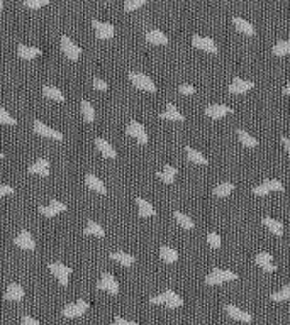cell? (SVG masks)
<instances>
[{
  "mask_svg": "<svg viewBox=\"0 0 290 325\" xmlns=\"http://www.w3.org/2000/svg\"><path fill=\"white\" fill-rule=\"evenodd\" d=\"M236 278L238 276H236V273H232V271L221 269V268H214V269L206 276V283L207 285H221V283H224V281L236 280Z\"/></svg>",
  "mask_w": 290,
  "mask_h": 325,
  "instance_id": "obj_4",
  "label": "cell"
},
{
  "mask_svg": "<svg viewBox=\"0 0 290 325\" xmlns=\"http://www.w3.org/2000/svg\"><path fill=\"white\" fill-rule=\"evenodd\" d=\"M112 325H139V324L138 322H132V320H126V319H123V317L117 315L116 319H114Z\"/></svg>",
  "mask_w": 290,
  "mask_h": 325,
  "instance_id": "obj_48",
  "label": "cell"
},
{
  "mask_svg": "<svg viewBox=\"0 0 290 325\" xmlns=\"http://www.w3.org/2000/svg\"><path fill=\"white\" fill-rule=\"evenodd\" d=\"M49 171H51V168H49V161L48 159H44V158L36 159V161L32 164H29V168H27V173L41 174V176H49Z\"/></svg>",
  "mask_w": 290,
  "mask_h": 325,
  "instance_id": "obj_17",
  "label": "cell"
},
{
  "mask_svg": "<svg viewBox=\"0 0 290 325\" xmlns=\"http://www.w3.org/2000/svg\"><path fill=\"white\" fill-rule=\"evenodd\" d=\"M92 85H94V88H97V90H107V88H109V83L99 76H95L94 80H92Z\"/></svg>",
  "mask_w": 290,
  "mask_h": 325,
  "instance_id": "obj_46",
  "label": "cell"
},
{
  "mask_svg": "<svg viewBox=\"0 0 290 325\" xmlns=\"http://www.w3.org/2000/svg\"><path fill=\"white\" fill-rule=\"evenodd\" d=\"M95 287L97 290L109 291L110 295H117V293H119V285H117V280L114 278L112 273H104Z\"/></svg>",
  "mask_w": 290,
  "mask_h": 325,
  "instance_id": "obj_7",
  "label": "cell"
},
{
  "mask_svg": "<svg viewBox=\"0 0 290 325\" xmlns=\"http://www.w3.org/2000/svg\"><path fill=\"white\" fill-rule=\"evenodd\" d=\"M0 122L2 124H9V126H16V119H14L12 115H10L9 112H7V109H3V107H0Z\"/></svg>",
  "mask_w": 290,
  "mask_h": 325,
  "instance_id": "obj_41",
  "label": "cell"
},
{
  "mask_svg": "<svg viewBox=\"0 0 290 325\" xmlns=\"http://www.w3.org/2000/svg\"><path fill=\"white\" fill-rule=\"evenodd\" d=\"M85 181H87L88 188H92V190H95L97 193H102V195H105V193H107V188H105V185H104V183H102V180H100L99 176H95L94 173H88L87 176H85Z\"/></svg>",
  "mask_w": 290,
  "mask_h": 325,
  "instance_id": "obj_24",
  "label": "cell"
},
{
  "mask_svg": "<svg viewBox=\"0 0 290 325\" xmlns=\"http://www.w3.org/2000/svg\"><path fill=\"white\" fill-rule=\"evenodd\" d=\"M49 0H24V5L29 7V9H39V7L48 5Z\"/></svg>",
  "mask_w": 290,
  "mask_h": 325,
  "instance_id": "obj_44",
  "label": "cell"
},
{
  "mask_svg": "<svg viewBox=\"0 0 290 325\" xmlns=\"http://www.w3.org/2000/svg\"><path fill=\"white\" fill-rule=\"evenodd\" d=\"M232 22H234V26L238 27V31H241V33L249 34V36H253V34L256 33L255 26H253L251 22H248L246 19H243V17H239V16L232 17Z\"/></svg>",
  "mask_w": 290,
  "mask_h": 325,
  "instance_id": "obj_27",
  "label": "cell"
},
{
  "mask_svg": "<svg viewBox=\"0 0 290 325\" xmlns=\"http://www.w3.org/2000/svg\"><path fill=\"white\" fill-rule=\"evenodd\" d=\"M177 173H178V170L175 166H171V164H165L163 170L156 173V176H158L163 183H173L175 178H177Z\"/></svg>",
  "mask_w": 290,
  "mask_h": 325,
  "instance_id": "obj_22",
  "label": "cell"
},
{
  "mask_svg": "<svg viewBox=\"0 0 290 325\" xmlns=\"http://www.w3.org/2000/svg\"><path fill=\"white\" fill-rule=\"evenodd\" d=\"M145 3H146V0H126V2H124V10L139 9V7H143Z\"/></svg>",
  "mask_w": 290,
  "mask_h": 325,
  "instance_id": "obj_43",
  "label": "cell"
},
{
  "mask_svg": "<svg viewBox=\"0 0 290 325\" xmlns=\"http://www.w3.org/2000/svg\"><path fill=\"white\" fill-rule=\"evenodd\" d=\"M271 300L275 302H284V300H290V285H284L282 290L271 293Z\"/></svg>",
  "mask_w": 290,
  "mask_h": 325,
  "instance_id": "obj_38",
  "label": "cell"
},
{
  "mask_svg": "<svg viewBox=\"0 0 290 325\" xmlns=\"http://www.w3.org/2000/svg\"><path fill=\"white\" fill-rule=\"evenodd\" d=\"M160 258L163 259L165 263H177L178 252H177V249L170 248V246H161L160 248Z\"/></svg>",
  "mask_w": 290,
  "mask_h": 325,
  "instance_id": "obj_30",
  "label": "cell"
},
{
  "mask_svg": "<svg viewBox=\"0 0 290 325\" xmlns=\"http://www.w3.org/2000/svg\"><path fill=\"white\" fill-rule=\"evenodd\" d=\"M232 109L228 105H223V103H210V105L206 107V115H209L210 119H221L226 114H231Z\"/></svg>",
  "mask_w": 290,
  "mask_h": 325,
  "instance_id": "obj_15",
  "label": "cell"
},
{
  "mask_svg": "<svg viewBox=\"0 0 290 325\" xmlns=\"http://www.w3.org/2000/svg\"><path fill=\"white\" fill-rule=\"evenodd\" d=\"M265 185H267V188L268 190H275V191H282L284 190V183L282 181H278V180H275V178H268V180H265L263 181Z\"/></svg>",
  "mask_w": 290,
  "mask_h": 325,
  "instance_id": "obj_40",
  "label": "cell"
},
{
  "mask_svg": "<svg viewBox=\"0 0 290 325\" xmlns=\"http://www.w3.org/2000/svg\"><path fill=\"white\" fill-rule=\"evenodd\" d=\"M129 80H131V83L134 85L136 88H139V90L151 92V94L156 92L155 81H153L146 73H143V71H129Z\"/></svg>",
  "mask_w": 290,
  "mask_h": 325,
  "instance_id": "obj_2",
  "label": "cell"
},
{
  "mask_svg": "<svg viewBox=\"0 0 290 325\" xmlns=\"http://www.w3.org/2000/svg\"><path fill=\"white\" fill-rule=\"evenodd\" d=\"M178 92L184 94V95H192V94H195L197 92V88L190 83H182L180 87H178Z\"/></svg>",
  "mask_w": 290,
  "mask_h": 325,
  "instance_id": "obj_45",
  "label": "cell"
},
{
  "mask_svg": "<svg viewBox=\"0 0 290 325\" xmlns=\"http://www.w3.org/2000/svg\"><path fill=\"white\" fill-rule=\"evenodd\" d=\"M14 187L10 185H0V196H5V195H14Z\"/></svg>",
  "mask_w": 290,
  "mask_h": 325,
  "instance_id": "obj_49",
  "label": "cell"
},
{
  "mask_svg": "<svg viewBox=\"0 0 290 325\" xmlns=\"http://www.w3.org/2000/svg\"><path fill=\"white\" fill-rule=\"evenodd\" d=\"M42 94H44L48 98L58 100V102H64V95L62 94V90L53 87V85H44V87H42Z\"/></svg>",
  "mask_w": 290,
  "mask_h": 325,
  "instance_id": "obj_32",
  "label": "cell"
},
{
  "mask_svg": "<svg viewBox=\"0 0 290 325\" xmlns=\"http://www.w3.org/2000/svg\"><path fill=\"white\" fill-rule=\"evenodd\" d=\"M149 303H153V305H166L170 310H173V308H178V306L184 305V298H182L180 295H177L173 290H166V291L161 293V295L151 296V298H149Z\"/></svg>",
  "mask_w": 290,
  "mask_h": 325,
  "instance_id": "obj_1",
  "label": "cell"
},
{
  "mask_svg": "<svg viewBox=\"0 0 290 325\" xmlns=\"http://www.w3.org/2000/svg\"><path fill=\"white\" fill-rule=\"evenodd\" d=\"M24 295H26V291L19 283H10L5 290V300H9V302H19L24 298Z\"/></svg>",
  "mask_w": 290,
  "mask_h": 325,
  "instance_id": "obj_20",
  "label": "cell"
},
{
  "mask_svg": "<svg viewBox=\"0 0 290 325\" xmlns=\"http://www.w3.org/2000/svg\"><path fill=\"white\" fill-rule=\"evenodd\" d=\"M236 135H238L239 142H241L243 146H246V148H256L258 146V139L253 137L249 132H246L245 129H238L236 131Z\"/></svg>",
  "mask_w": 290,
  "mask_h": 325,
  "instance_id": "obj_28",
  "label": "cell"
},
{
  "mask_svg": "<svg viewBox=\"0 0 290 325\" xmlns=\"http://www.w3.org/2000/svg\"><path fill=\"white\" fill-rule=\"evenodd\" d=\"M255 263L258 264V266H267V264L273 263V256L270 254V252H258L256 258H255Z\"/></svg>",
  "mask_w": 290,
  "mask_h": 325,
  "instance_id": "obj_39",
  "label": "cell"
},
{
  "mask_svg": "<svg viewBox=\"0 0 290 325\" xmlns=\"http://www.w3.org/2000/svg\"><path fill=\"white\" fill-rule=\"evenodd\" d=\"M253 87H255V81L243 80V78L236 76L234 80L229 83V92H231V94H245V92L251 90Z\"/></svg>",
  "mask_w": 290,
  "mask_h": 325,
  "instance_id": "obj_16",
  "label": "cell"
},
{
  "mask_svg": "<svg viewBox=\"0 0 290 325\" xmlns=\"http://www.w3.org/2000/svg\"><path fill=\"white\" fill-rule=\"evenodd\" d=\"M224 312L228 313L231 319L239 320V322H251V320H253L251 313L243 312L241 308H238V306L232 305V303H226V305H224Z\"/></svg>",
  "mask_w": 290,
  "mask_h": 325,
  "instance_id": "obj_13",
  "label": "cell"
},
{
  "mask_svg": "<svg viewBox=\"0 0 290 325\" xmlns=\"http://www.w3.org/2000/svg\"><path fill=\"white\" fill-rule=\"evenodd\" d=\"M136 203H138L139 217H155L156 215V209L153 207V203L148 202V200L141 198V196H136Z\"/></svg>",
  "mask_w": 290,
  "mask_h": 325,
  "instance_id": "obj_19",
  "label": "cell"
},
{
  "mask_svg": "<svg viewBox=\"0 0 290 325\" xmlns=\"http://www.w3.org/2000/svg\"><path fill=\"white\" fill-rule=\"evenodd\" d=\"M62 49H63L64 55H66V58L71 59V61L78 59L82 55V48L78 44H75L68 36H62Z\"/></svg>",
  "mask_w": 290,
  "mask_h": 325,
  "instance_id": "obj_10",
  "label": "cell"
},
{
  "mask_svg": "<svg viewBox=\"0 0 290 325\" xmlns=\"http://www.w3.org/2000/svg\"><path fill=\"white\" fill-rule=\"evenodd\" d=\"M110 259L117 261L119 264H123V266H132L134 264L136 258L131 254H127V252H123V251H116V252H110L109 254Z\"/></svg>",
  "mask_w": 290,
  "mask_h": 325,
  "instance_id": "obj_29",
  "label": "cell"
},
{
  "mask_svg": "<svg viewBox=\"0 0 290 325\" xmlns=\"http://www.w3.org/2000/svg\"><path fill=\"white\" fill-rule=\"evenodd\" d=\"M3 156H5V154H3V153L0 151V159H3Z\"/></svg>",
  "mask_w": 290,
  "mask_h": 325,
  "instance_id": "obj_55",
  "label": "cell"
},
{
  "mask_svg": "<svg viewBox=\"0 0 290 325\" xmlns=\"http://www.w3.org/2000/svg\"><path fill=\"white\" fill-rule=\"evenodd\" d=\"M282 142H284L285 149H287V153L290 154V137H287V135H284V137H282Z\"/></svg>",
  "mask_w": 290,
  "mask_h": 325,
  "instance_id": "obj_52",
  "label": "cell"
},
{
  "mask_svg": "<svg viewBox=\"0 0 290 325\" xmlns=\"http://www.w3.org/2000/svg\"><path fill=\"white\" fill-rule=\"evenodd\" d=\"M192 44L195 46L197 49H202V51H207L210 55H216L219 51L216 41L212 38H207V36H200V34H193L192 36Z\"/></svg>",
  "mask_w": 290,
  "mask_h": 325,
  "instance_id": "obj_6",
  "label": "cell"
},
{
  "mask_svg": "<svg viewBox=\"0 0 290 325\" xmlns=\"http://www.w3.org/2000/svg\"><path fill=\"white\" fill-rule=\"evenodd\" d=\"M92 26H94V29H95V36L99 39H102V41L110 39L114 34H116V27H114L110 22H102V20H99V19H94L92 20Z\"/></svg>",
  "mask_w": 290,
  "mask_h": 325,
  "instance_id": "obj_9",
  "label": "cell"
},
{
  "mask_svg": "<svg viewBox=\"0 0 290 325\" xmlns=\"http://www.w3.org/2000/svg\"><path fill=\"white\" fill-rule=\"evenodd\" d=\"M17 55L22 59H34L41 55V49L36 48V46H29V44H19L17 46Z\"/></svg>",
  "mask_w": 290,
  "mask_h": 325,
  "instance_id": "obj_21",
  "label": "cell"
},
{
  "mask_svg": "<svg viewBox=\"0 0 290 325\" xmlns=\"http://www.w3.org/2000/svg\"><path fill=\"white\" fill-rule=\"evenodd\" d=\"M185 149H187V156H188V159H190L192 163H199V164H207V163H209V161H207V158L200 151H197V149L190 148V146H187Z\"/></svg>",
  "mask_w": 290,
  "mask_h": 325,
  "instance_id": "obj_36",
  "label": "cell"
},
{
  "mask_svg": "<svg viewBox=\"0 0 290 325\" xmlns=\"http://www.w3.org/2000/svg\"><path fill=\"white\" fill-rule=\"evenodd\" d=\"M48 268H49V271L55 274L56 280L60 281V285L66 287L68 280H70V274H71V268L63 263H60V261H53V263H49Z\"/></svg>",
  "mask_w": 290,
  "mask_h": 325,
  "instance_id": "obj_5",
  "label": "cell"
},
{
  "mask_svg": "<svg viewBox=\"0 0 290 325\" xmlns=\"http://www.w3.org/2000/svg\"><path fill=\"white\" fill-rule=\"evenodd\" d=\"M160 117L161 119H168V120H178V122H182V120L185 119V115L173 105V103H168L166 110H163V112L160 114Z\"/></svg>",
  "mask_w": 290,
  "mask_h": 325,
  "instance_id": "obj_23",
  "label": "cell"
},
{
  "mask_svg": "<svg viewBox=\"0 0 290 325\" xmlns=\"http://www.w3.org/2000/svg\"><path fill=\"white\" fill-rule=\"evenodd\" d=\"M207 242H209V246L214 249L221 248V235L217 234V232H209V234H207Z\"/></svg>",
  "mask_w": 290,
  "mask_h": 325,
  "instance_id": "obj_42",
  "label": "cell"
},
{
  "mask_svg": "<svg viewBox=\"0 0 290 325\" xmlns=\"http://www.w3.org/2000/svg\"><path fill=\"white\" fill-rule=\"evenodd\" d=\"M80 109H82V115H83V119L87 120V122H94L95 120V109L94 105H92L88 100H82L80 102Z\"/></svg>",
  "mask_w": 290,
  "mask_h": 325,
  "instance_id": "obj_31",
  "label": "cell"
},
{
  "mask_svg": "<svg viewBox=\"0 0 290 325\" xmlns=\"http://www.w3.org/2000/svg\"><path fill=\"white\" fill-rule=\"evenodd\" d=\"M273 53L278 56L282 55H289L290 53V41H287V39H282V41L275 42L273 44Z\"/></svg>",
  "mask_w": 290,
  "mask_h": 325,
  "instance_id": "obj_37",
  "label": "cell"
},
{
  "mask_svg": "<svg viewBox=\"0 0 290 325\" xmlns=\"http://www.w3.org/2000/svg\"><path fill=\"white\" fill-rule=\"evenodd\" d=\"M14 244H17L21 249H26V251H32L36 248V241L29 230H21L14 239Z\"/></svg>",
  "mask_w": 290,
  "mask_h": 325,
  "instance_id": "obj_14",
  "label": "cell"
},
{
  "mask_svg": "<svg viewBox=\"0 0 290 325\" xmlns=\"http://www.w3.org/2000/svg\"><path fill=\"white\" fill-rule=\"evenodd\" d=\"M127 135H131V137H134L136 141L139 142V144H146V142L149 141L148 134H146V129L145 126H143L141 122H138V120H131L127 126Z\"/></svg>",
  "mask_w": 290,
  "mask_h": 325,
  "instance_id": "obj_8",
  "label": "cell"
},
{
  "mask_svg": "<svg viewBox=\"0 0 290 325\" xmlns=\"http://www.w3.org/2000/svg\"><path fill=\"white\" fill-rule=\"evenodd\" d=\"M95 146L97 149H99L100 153H102V156H105V158L109 159H114L117 156L116 149H114V146L110 144L109 141H105L104 137H95Z\"/></svg>",
  "mask_w": 290,
  "mask_h": 325,
  "instance_id": "obj_18",
  "label": "cell"
},
{
  "mask_svg": "<svg viewBox=\"0 0 290 325\" xmlns=\"http://www.w3.org/2000/svg\"><path fill=\"white\" fill-rule=\"evenodd\" d=\"M278 269V266L275 263H270V264H267V266H263V271H268V273H271V271H277Z\"/></svg>",
  "mask_w": 290,
  "mask_h": 325,
  "instance_id": "obj_51",
  "label": "cell"
},
{
  "mask_svg": "<svg viewBox=\"0 0 290 325\" xmlns=\"http://www.w3.org/2000/svg\"><path fill=\"white\" fill-rule=\"evenodd\" d=\"M21 325H41L38 322V320L34 319V317L31 315H24L22 317V322H21Z\"/></svg>",
  "mask_w": 290,
  "mask_h": 325,
  "instance_id": "obj_50",
  "label": "cell"
},
{
  "mask_svg": "<svg viewBox=\"0 0 290 325\" xmlns=\"http://www.w3.org/2000/svg\"><path fill=\"white\" fill-rule=\"evenodd\" d=\"M88 308H90V303L80 298L73 303H68V305L62 310V313H63V317H66V319H77V317L83 315Z\"/></svg>",
  "mask_w": 290,
  "mask_h": 325,
  "instance_id": "obj_3",
  "label": "cell"
},
{
  "mask_svg": "<svg viewBox=\"0 0 290 325\" xmlns=\"http://www.w3.org/2000/svg\"><path fill=\"white\" fill-rule=\"evenodd\" d=\"M66 209H68L66 203L60 202V200H51L48 205H41V207H39V212H41L44 217H55V215H58V213L64 212Z\"/></svg>",
  "mask_w": 290,
  "mask_h": 325,
  "instance_id": "obj_12",
  "label": "cell"
},
{
  "mask_svg": "<svg viewBox=\"0 0 290 325\" xmlns=\"http://www.w3.org/2000/svg\"><path fill=\"white\" fill-rule=\"evenodd\" d=\"M83 232L87 235H97V237H104V235H105V230H104L102 226H100V224H97L95 220H88L87 227H85Z\"/></svg>",
  "mask_w": 290,
  "mask_h": 325,
  "instance_id": "obj_34",
  "label": "cell"
},
{
  "mask_svg": "<svg viewBox=\"0 0 290 325\" xmlns=\"http://www.w3.org/2000/svg\"><path fill=\"white\" fill-rule=\"evenodd\" d=\"M251 191H253L255 195H258V196H263V195L270 193V190H268L267 185H265V183H260V185H256V187H253Z\"/></svg>",
  "mask_w": 290,
  "mask_h": 325,
  "instance_id": "obj_47",
  "label": "cell"
},
{
  "mask_svg": "<svg viewBox=\"0 0 290 325\" xmlns=\"http://www.w3.org/2000/svg\"><path fill=\"white\" fill-rule=\"evenodd\" d=\"M284 94H285V95H290V81L284 87Z\"/></svg>",
  "mask_w": 290,
  "mask_h": 325,
  "instance_id": "obj_53",
  "label": "cell"
},
{
  "mask_svg": "<svg viewBox=\"0 0 290 325\" xmlns=\"http://www.w3.org/2000/svg\"><path fill=\"white\" fill-rule=\"evenodd\" d=\"M263 226L268 229L270 232H273L275 235H282L284 234V224L280 222V220L273 219V217H263Z\"/></svg>",
  "mask_w": 290,
  "mask_h": 325,
  "instance_id": "obj_26",
  "label": "cell"
},
{
  "mask_svg": "<svg viewBox=\"0 0 290 325\" xmlns=\"http://www.w3.org/2000/svg\"><path fill=\"white\" fill-rule=\"evenodd\" d=\"M146 41L151 44H168V36L160 29H149L146 33Z\"/></svg>",
  "mask_w": 290,
  "mask_h": 325,
  "instance_id": "obj_25",
  "label": "cell"
},
{
  "mask_svg": "<svg viewBox=\"0 0 290 325\" xmlns=\"http://www.w3.org/2000/svg\"><path fill=\"white\" fill-rule=\"evenodd\" d=\"M3 9V0H0V10Z\"/></svg>",
  "mask_w": 290,
  "mask_h": 325,
  "instance_id": "obj_54",
  "label": "cell"
},
{
  "mask_svg": "<svg viewBox=\"0 0 290 325\" xmlns=\"http://www.w3.org/2000/svg\"><path fill=\"white\" fill-rule=\"evenodd\" d=\"M34 131L38 132L39 135H42V137H51V139H56V141H63V137H64L60 131L53 129V127H49L48 124L41 122L39 119L34 120Z\"/></svg>",
  "mask_w": 290,
  "mask_h": 325,
  "instance_id": "obj_11",
  "label": "cell"
},
{
  "mask_svg": "<svg viewBox=\"0 0 290 325\" xmlns=\"http://www.w3.org/2000/svg\"><path fill=\"white\" fill-rule=\"evenodd\" d=\"M173 217H175V220H177V222L180 224V226L184 229H187V230H190V229L195 227V222H193L190 217L185 215V213H182V212H178V210L173 213Z\"/></svg>",
  "mask_w": 290,
  "mask_h": 325,
  "instance_id": "obj_35",
  "label": "cell"
},
{
  "mask_svg": "<svg viewBox=\"0 0 290 325\" xmlns=\"http://www.w3.org/2000/svg\"><path fill=\"white\" fill-rule=\"evenodd\" d=\"M232 190H234V185L231 181H224V183H219L214 187L212 193L216 196H228L232 193Z\"/></svg>",
  "mask_w": 290,
  "mask_h": 325,
  "instance_id": "obj_33",
  "label": "cell"
}]
</instances>
